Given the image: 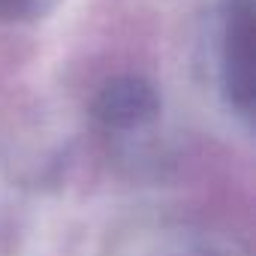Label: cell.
<instances>
[{
  "label": "cell",
  "instance_id": "obj_4",
  "mask_svg": "<svg viewBox=\"0 0 256 256\" xmlns=\"http://www.w3.org/2000/svg\"><path fill=\"white\" fill-rule=\"evenodd\" d=\"M60 0H0V22L10 24H34L54 12Z\"/></svg>",
  "mask_w": 256,
  "mask_h": 256
},
{
  "label": "cell",
  "instance_id": "obj_2",
  "mask_svg": "<svg viewBox=\"0 0 256 256\" xmlns=\"http://www.w3.org/2000/svg\"><path fill=\"white\" fill-rule=\"evenodd\" d=\"M90 120L118 160L145 163L163 120V96L142 76H114L96 90Z\"/></svg>",
  "mask_w": 256,
  "mask_h": 256
},
{
  "label": "cell",
  "instance_id": "obj_1",
  "mask_svg": "<svg viewBox=\"0 0 256 256\" xmlns=\"http://www.w3.org/2000/svg\"><path fill=\"white\" fill-rule=\"evenodd\" d=\"M205 66L223 108L253 120V0H220L205 30Z\"/></svg>",
  "mask_w": 256,
  "mask_h": 256
},
{
  "label": "cell",
  "instance_id": "obj_3",
  "mask_svg": "<svg viewBox=\"0 0 256 256\" xmlns=\"http://www.w3.org/2000/svg\"><path fill=\"white\" fill-rule=\"evenodd\" d=\"M112 256H241L226 241L181 223H151L124 232Z\"/></svg>",
  "mask_w": 256,
  "mask_h": 256
}]
</instances>
